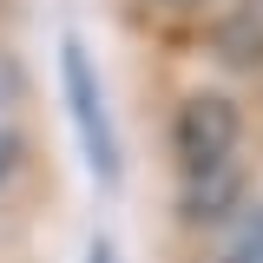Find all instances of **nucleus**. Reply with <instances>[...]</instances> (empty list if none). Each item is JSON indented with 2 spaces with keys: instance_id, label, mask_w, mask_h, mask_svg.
Returning <instances> with one entry per match:
<instances>
[{
  "instance_id": "obj_6",
  "label": "nucleus",
  "mask_w": 263,
  "mask_h": 263,
  "mask_svg": "<svg viewBox=\"0 0 263 263\" xmlns=\"http://www.w3.org/2000/svg\"><path fill=\"white\" fill-rule=\"evenodd\" d=\"M20 99H27V66H20L13 53H7V46H0V119H7Z\"/></svg>"
},
{
  "instance_id": "obj_8",
  "label": "nucleus",
  "mask_w": 263,
  "mask_h": 263,
  "mask_svg": "<svg viewBox=\"0 0 263 263\" xmlns=\"http://www.w3.org/2000/svg\"><path fill=\"white\" fill-rule=\"evenodd\" d=\"M158 7H178V13H184V7H204V0H158Z\"/></svg>"
},
{
  "instance_id": "obj_5",
  "label": "nucleus",
  "mask_w": 263,
  "mask_h": 263,
  "mask_svg": "<svg viewBox=\"0 0 263 263\" xmlns=\"http://www.w3.org/2000/svg\"><path fill=\"white\" fill-rule=\"evenodd\" d=\"M230 263H263V204L237 224V243H230Z\"/></svg>"
},
{
  "instance_id": "obj_2",
  "label": "nucleus",
  "mask_w": 263,
  "mask_h": 263,
  "mask_svg": "<svg viewBox=\"0 0 263 263\" xmlns=\"http://www.w3.org/2000/svg\"><path fill=\"white\" fill-rule=\"evenodd\" d=\"M237 145H243V112L230 92H191L178 99L171 112V158L178 171H217V164H237Z\"/></svg>"
},
{
  "instance_id": "obj_7",
  "label": "nucleus",
  "mask_w": 263,
  "mask_h": 263,
  "mask_svg": "<svg viewBox=\"0 0 263 263\" xmlns=\"http://www.w3.org/2000/svg\"><path fill=\"white\" fill-rule=\"evenodd\" d=\"M20 158H27V138H20V125H7V119H0V184L20 171Z\"/></svg>"
},
{
  "instance_id": "obj_4",
  "label": "nucleus",
  "mask_w": 263,
  "mask_h": 263,
  "mask_svg": "<svg viewBox=\"0 0 263 263\" xmlns=\"http://www.w3.org/2000/svg\"><path fill=\"white\" fill-rule=\"evenodd\" d=\"M217 33H224V40H217V53H224V60H237V66H257V60H263V27L250 20V13L224 20Z\"/></svg>"
},
{
  "instance_id": "obj_9",
  "label": "nucleus",
  "mask_w": 263,
  "mask_h": 263,
  "mask_svg": "<svg viewBox=\"0 0 263 263\" xmlns=\"http://www.w3.org/2000/svg\"><path fill=\"white\" fill-rule=\"evenodd\" d=\"M224 263H230V257H224Z\"/></svg>"
},
{
  "instance_id": "obj_1",
  "label": "nucleus",
  "mask_w": 263,
  "mask_h": 263,
  "mask_svg": "<svg viewBox=\"0 0 263 263\" xmlns=\"http://www.w3.org/2000/svg\"><path fill=\"white\" fill-rule=\"evenodd\" d=\"M60 99H66V119H72V138L86 152V171L112 191L119 171H125V152H119V125H112V99H105L99 60L79 33L60 40Z\"/></svg>"
},
{
  "instance_id": "obj_3",
  "label": "nucleus",
  "mask_w": 263,
  "mask_h": 263,
  "mask_svg": "<svg viewBox=\"0 0 263 263\" xmlns=\"http://www.w3.org/2000/svg\"><path fill=\"white\" fill-rule=\"evenodd\" d=\"M243 197V164H217V171H191L178 184V211L184 224H224Z\"/></svg>"
}]
</instances>
